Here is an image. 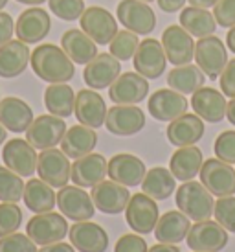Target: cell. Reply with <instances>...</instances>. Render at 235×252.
Listing matches in <instances>:
<instances>
[{
  "label": "cell",
  "instance_id": "obj_59",
  "mask_svg": "<svg viewBox=\"0 0 235 252\" xmlns=\"http://www.w3.org/2000/svg\"><path fill=\"white\" fill-rule=\"evenodd\" d=\"M142 2H146V4H151V2H154V0H142Z\"/></svg>",
  "mask_w": 235,
  "mask_h": 252
},
{
  "label": "cell",
  "instance_id": "obj_1",
  "mask_svg": "<svg viewBox=\"0 0 235 252\" xmlns=\"http://www.w3.org/2000/svg\"><path fill=\"white\" fill-rule=\"evenodd\" d=\"M29 63L35 76L46 83H68L76 76L74 61L56 44H39L31 52Z\"/></svg>",
  "mask_w": 235,
  "mask_h": 252
},
{
  "label": "cell",
  "instance_id": "obj_46",
  "mask_svg": "<svg viewBox=\"0 0 235 252\" xmlns=\"http://www.w3.org/2000/svg\"><path fill=\"white\" fill-rule=\"evenodd\" d=\"M213 17L221 28L235 26V0H219L213 6Z\"/></svg>",
  "mask_w": 235,
  "mask_h": 252
},
{
  "label": "cell",
  "instance_id": "obj_24",
  "mask_svg": "<svg viewBox=\"0 0 235 252\" xmlns=\"http://www.w3.org/2000/svg\"><path fill=\"white\" fill-rule=\"evenodd\" d=\"M107 111L109 109L105 105L103 98L96 91L83 89L76 94L74 114L81 126L92 127V129L101 127L105 124V118H107Z\"/></svg>",
  "mask_w": 235,
  "mask_h": 252
},
{
  "label": "cell",
  "instance_id": "obj_11",
  "mask_svg": "<svg viewBox=\"0 0 235 252\" xmlns=\"http://www.w3.org/2000/svg\"><path fill=\"white\" fill-rule=\"evenodd\" d=\"M118 21L132 33L147 35L156 26V15L142 0H121L118 4Z\"/></svg>",
  "mask_w": 235,
  "mask_h": 252
},
{
  "label": "cell",
  "instance_id": "obj_57",
  "mask_svg": "<svg viewBox=\"0 0 235 252\" xmlns=\"http://www.w3.org/2000/svg\"><path fill=\"white\" fill-rule=\"evenodd\" d=\"M6 138H7V129L2 124H0V146L6 142Z\"/></svg>",
  "mask_w": 235,
  "mask_h": 252
},
{
  "label": "cell",
  "instance_id": "obj_31",
  "mask_svg": "<svg viewBox=\"0 0 235 252\" xmlns=\"http://www.w3.org/2000/svg\"><path fill=\"white\" fill-rule=\"evenodd\" d=\"M204 164L202 151L197 146L178 147L169 160V169L176 181H193L201 173V168Z\"/></svg>",
  "mask_w": 235,
  "mask_h": 252
},
{
  "label": "cell",
  "instance_id": "obj_18",
  "mask_svg": "<svg viewBox=\"0 0 235 252\" xmlns=\"http://www.w3.org/2000/svg\"><path fill=\"white\" fill-rule=\"evenodd\" d=\"M146 126V114L136 105H114L107 111L105 127L116 136H132Z\"/></svg>",
  "mask_w": 235,
  "mask_h": 252
},
{
  "label": "cell",
  "instance_id": "obj_15",
  "mask_svg": "<svg viewBox=\"0 0 235 252\" xmlns=\"http://www.w3.org/2000/svg\"><path fill=\"white\" fill-rule=\"evenodd\" d=\"M132 63H134V70L146 79L160 77L162 72L166 70L167 63V56L164 52L162 41H156V39L140 41L138 50L132 57Z\"/></svg>",
  "mask_w": 235,
  "mask_h": 252
},
{
  "label": "cell",
  "instance_id": "obj_7",
  "mask_svg": "<svg viewBox=\"0 0 235 252\" xmlns=\"http://www.w3.org/2000/svg\"><path fill=\"white\" fill-rule=\"evenodd\" d=\"M187 247L193 252H219L228 245V232L217 221H197L187 232Z\"/></svg>",
  "mask_w": 235,
  "mask_h": 252
},
{
  "label": "cell",
  "instance_id": "obj_48",
  "mask_svg": "<svg viewBox=\"0 0 235 252\" xmlns=\"http://www.w3.org/2000/svg\"><path fill=\"white\" fill-rule=\"evenodd\" d=\"M221 91L224 96L235 98V59L228 61L221 76Z\"/></svg>",
  "mask_w": 235,
  "mask_h": 252
},
{
  "label": "cell",
  "instance_id": "obj_58",
  "mask_svg": "<svg viewBox=\"0 0 235 252\" xmlns=\"http://www.w3.org/2000/svg\"><path fill=\"white\" fill-rule=\"evenodd\" d=\"M6 4H7V0H0V11L6 7Z\"/></svg>",
  "mask_w": 235,
  "mask_h": 252
},
{
  "label": "cell",
  "instance_id": "obj_44",
  "mask_svg": "<svg viewBox=\"0 0 235 252\" xmlns=\"http://www.w3.org/2000/svg\"><path fill=\"white\" fill-rule=\"evenodd\" d=\"M0 252H37V245L28 238V234L13 232L0 238Z\"/></svg>",
  "mask_w": 235,
  "mask_h": 252
},
{
  "label": "cell",
  "instance_id": "obj_26",
  "mask_svg": "<svg viewBox=\"0 0 235 252\" xmlns=\"http://www.w3.org/2000/svg\"><path fill=\"white\" fill-rule=\"evenodd\" d=\"M109 177L111 181L119 182L123 186H140L144 177H146L147 169L146 164L140 160L138 157L129 153L114 155L109 160Z\"/></svg>",
  "mask_w": 235,
  "mask_h": 252
},
{
  "label": "cell",
  "instance_id": "obj_56",
  "mask_svg": "<svg viewBox=\"0 0 235 252\" xmlns=\"http://www.w3.org/2000/svg\"><path fill=\"white\" fill-rule=\"evenodd\" d=\"M21 4H28V6H39V4H44L46 0H17Z\"/></svg>",
  "mask_w": 235,
  "mask_h": 252
},
{
  "label": "cell",
  "instance_id": "obj_40",
  "mask_svg": "<svg viewBox=\"0 0 235 252\" xmlns=\"http://www.w3.org/2000/svg\"><path fill=\"white\" fill-rule=\"evenodd\" d=\"M140 46V39L136 33H132L129 30L118 32L114 39L111 41V54L118 57L119 61H129L134 57L136 50Z\"/></svg>",
  "mask_w": 235,
  "mask_h": 252
},
{
  "label": "cell",
  "instance_id": "obj_20",
  "mask_svg": "<svg viewBox=\"0 0 235 252\" xmlns=\"http://www.w3.org/2000/svg\"><path fill=\"white\" fill-rule=\"evenodd\" d=\"M119 74H121V64L118 57H114L112 54H97L85 66L83 79L90 89L101 91V89L111 87Z\"/></svg>",
  "mask_w": 235,
  "mask_h": 252
},
{
  "label": "cell",
  "instance_id": "obj_25",
  "mask_svg": "<svg viewBox=\"0 0 235 252\" xmlns=\"http://www.w3.org/2000/svg\"><path fill=\"white\" fill-rule=\"evenodd\" d=\"M191 107L197 116L206 120L209 124H219L226 116V98L221 91L211 87H201L191 94Z\"/></svg>",
  "mask_w": 235,
  "mask_h": 252
},
{
  "label": "cell",
  "instance_id": "obj_54",
  "mask_svg": "<svg viewBox=\"0 0 235 252\" xmlns=\"http://www.w3.org/2000/svg\"><path fill=\"white\" fill-rule=\"evenodd\" d=\"M226 118L230 120L232 126H235V98H232V101L226 107Z\"/></svg>",
  "mask_w": 235,
  "mask_h": 252
},
{
  "label": "cell",
  "instance_id": "obj_3",
  "mask_svg": "<svg viewBox=\"0 0 235 252\" xmlns=\"http://www.w3.org/2000/svg\"><path fill=\"white\" fill-rule=\"evenodd\" d=\"M68 223L61 214L44 212L35 214L26 224V234L35 245H52L57 241H62L68 234Z\"/></svg>",
  "mask_w": 235,
  "mask_h": 252
},
{
  "label": "cell",
  "instance_id": "obj_32",
  "mask_svg": "<svg viewBox=\"0 0 235 252\" xmlns=\"http://www.w3.org/2000/svg\"><path fill=\"white\" fill-rule=\"evenodd\" d=\"M191 228L189 217L182 212L169 210L162 217H158V223L154 226V236L160 243L176 245L187 238V232Z\"/></svg>",
  "mask_w": 235,
  "mask_h": 252
},
{
  "label": "cell",
  "instance_id": "obj_50",
  "mask_svg": "<svg viewBox=\"0 0 235 252\" xmlns=\"http://www.w3.org/2000/svg\"><path fill=\"white\" fill-rule=\"evenodd\" d=\"M156 2H158L160 9L166 13H176L186 4V0H156Z\"/></svg>",
  "mask_w": 235,
  "mask_h": 252
},
{
  "label": "cell",
  "instance_id": "obj_8",
  "mask_svg": "<svg viewBox=\"0 0 235 252\" xmlns=\"http://www.w3.org/2000/svg\"><path fill=\"white\" fill-rule=\"evenodd\" d=\"M158 204L147 193H134L125 208V219L134 232L151 234L158 223Z\"/></svg>",
  "mask_w": 235,
  "mask_h": 252
},
{
  "label": "cell",
  "instance_id": "obj_41",
  "mask_svg": "<svg viewBox=\"0 0 235 252\" xmlns=\"http://www.w3.org/2000/svg\"><path fill=\"white\" fill-rule=\"evenodd\" d=\"M22 210L17 203H2L0 204V238L9 236L21 228Z\"/></svg>",
  "mask_w": 235,
  "mask_h": 252
},
{
  "label": "cell",
  "instance_id": "obj_10",
  "mask_svg": "<svg viewBox=\"0 0 235 252\" xmlns=\"http://www.w3.org/2000/svg\"><path fill=\"white\" fill-rule=\"evenodd\" d=\"M81 30L96 42V44H111L114 35L118 33V22L111 11L105 7L90 6L79 17Z\"/></svg>",
  "mask_w": 235,
  "mask_h": 252
},
{
  "label": "cell",
  "instance_id": "obj_5",
  "mask_svg": "<svg viewBox=\"0 0 235 252\" xmlns=\"http://www.w3.org/2000/svg\"><path fill=\"white\" fill-rule=\"evenodd\" d=\"M66 133L64 120L54 114H42L31 122V126L26 129V140L35 149H52L61 144L62 136Z\"/></svg>",
  "mask_w": 235,
  "mask_h": 252
},
{
  "label": "cell",
  "instance_id": "obj_6",
  "mask_svg": "<svg viewBox=\"0 0 235 252\" xmlns=\"http://www.w3.org/2000/svg\"><path fill=\"white\" fill-rule=\"evenodd\" d=\"M37 173L39 179L50 184L52 188H62L70 181L72 164L68 157L62 153V149H44L37 157Z\"/></svg>",
  "mask_w": 235,
  "mask_h": 252
},
{
  "label": "cell",
  "instance_id": "obj_36",
  "mask_svg": "<svg viewBox=\"0 0 235 252\" xmlns=\"http://www.w3.org/2000/svg\"><path fill=\"white\" fill-rule=\"evenodd\" d=\"M180 26L186 30L187 33L201 39V37L213 35V32L217 30V21H215L213 13H209L204 7L189 6L182 9V13H180Z\"/></svg>",
  "mask_w": 235,
  "mask_h": 252
},
{
  "label": "cell",
  "instance_id": "obj_21",
  "mask_svg": "<svg viewBox=\"0 0 235 252\" xmlns=\"http://www.w3.org/2000/svg\"><path fill=\"white\" fill-rule=\"evenodd\" d=\"M107 171H109V162L105 160L103 155L88 153L81 158H76V162L72 164L70 179L74 181L76 186L94 188L96 184L105 181V177L109 175Z\"/></svg>",
  "mask_w": 235,
  "mask_h": 252
},
{
  "label": "cell",
  "instance_id": "obj_43",
  "mask_svg": "<svg viewBox=\"0 0 235 252\" xmlns=\"http://www.w3.org/2000/svg\"><path fill=\"white\" fill-rule=\"evenodd\" d=\"M213 216L222 228L235 234V197H219V201L215 203Z\"/></svg>",
  "mask_w": 235,
  "mask_h": 252
},
{
  "label": "cell",
  "instance_id": "obj_53",
  "mask_svg": "<svg viewBox=\"0 0 235 252\" xmlns=\"http://www.w3.org/2000/svg\"><path fill=\"white\" fill-rule=\"evenodd\" d=\"M217 2H219V0H189V4H191V6L204 7V9H207V7H213Z\"/></svg>",
  "mask_w": 235,
  "mask_h": 252
},
{
  "label": "cell",
  "instance_id": "obj_30",
  "mask_svg": "<svg viewBox=\"0 0 235 252\" xmlns=\"http://www.w3.org/2000/svg\"><path fill=\"white\" fill-rule=\"evenodd\" d=\"M61 48L64 50V54L76 64H88L99 54L96 42L92 41L83 30L76 28H72L62 33Z\"/></svg>",
  "mask_w": 235,
  "mask_h": 252
},
{
  "label": "cell",
  "instance_id": "obj_16",
  "mask_svg": "<svg viewBox=\"0 0 235 252\" xmlns=\"http://www.w3.org/2000/svg\"><path fill=\"white\" fill-rule=\"evenodd\" d=\"M90 197H92L94 206L99 212L109 214V216H118L127 208L131 193H129L127 186L119 184V182L101 181L92 188Z\"/></svg>",
  "mask_w": 235,
  "mask_h": 252
},
{
  "label": "cell",
  "instance_id": "obj_13",
  "mask_svg": "<svg viewBox=\"0 0 235 252\" xmlns=\"http://www.w3.org/2000/svg\"><path fill=\"white\" fill-rule=\"evenodd\" d=\"M162 46L167 56V61L175 66L189 64L195 59V41L193 35L187 33L182 26L171 24L162 33Z\"/></svg>",
  "mask_w": 235,
  "mask_h": 252
},
{
  "label": "cell",
  "instance_id": "obj_27",
  "mask_svg": "<svg viewBox=\"0 0 235 252\" xmlns=\"http://www.w3.org/2000/svg\"><path fill=\"white\" fill-rule=\"evenodd\" d=\"M167 140L176 147L195 146L204 136V122L197 114H182L167 126Z\"/></svg>",
  "mask_w": 235,
  "mask_h": 252
},
{
  "label": "cell",
  "instance_id": "obj_47",
  "mask_svg": "<svg viewBox=\"0 0 235 252\" xmlns=\"http://www.w3.org/2000/svg\"><path fill=\"white\" fill-rule=\"evenodd\" d=\"M114 252H147V243L136 234H125L118 239Z\"/></svg>",
  "mask_w": 235,
  "mask_h": 252
},
{
  "label": "cell",
  "instance_id": "obj_12",
  "mask_svg": "<svg viewBox=\"0 0 235 252\" xmlns=\"http://www.w3.org/2000/svg\"><path fill=\"white\" fill-rule=\"evenodd\" d=\"M149 94V81L138 72H125L109 87V98L116 105H136Z\"/></svg>",
  "mask_w": 235,
  "mask_h": 252
},
{
  "label": "cell",
  "instance_id": "obj_23",
  "mask_svg": "<svg viewBox=\"0 0 235 252\" xmlns=\"http://www.w3.org/2000/svg\"><path fill=\"white\" fill-rule=\"evenodd\" d=\"M70 243L79 252H105L109 247V234L97 223L77 221L68 228Z\"/></svg>",
  "mask_w": 235,
  "mask_h": 252
},
{
  "label": "cell",
  "instance_id": "obj_38",
  "mask_svg": "<svg viewBox=\"0 0 235 252\" xmlns=\"http://www.w3.org/2000/svg\"><path fill=\"white\" fill-rule=\"evenodd\" d=\"M142 189L144 193L152 197L154 201H164L167 197H171V193L176 188V179L173 177L171 169L166 168H152L149 169L142 181Z\"/></svg>",
  "mask_w": 235,
  "mask_h": 252
},
{
  "label": "cell",
  "instance_id": "obj_4",
  "mask_svg": "<svg viewBox=\"0 0 235 252\" xmlns=\"http://www.w3.org/2000/svg\"><path fill=\"white\" fill-rule=\"evenodd\" d=\"M195 61L209 79H217L228 63L224 42L215 35L201 37L195 44Z\"/></svg>",
  "mask_w": 235,
  "mask_h": 252
},
{
  "label": "cell",
  "instance_id": "obj_45",
  "mask_svg": "<svg viewBox=\"0 0 235 252\" xmlns=\"http://www.w3.org/2000/svg\"><path fill=\"white\" fill-rule=\"evenodd\" d=\"M215 157L222 162L235 164V131H224L217 136L213 146Z\"/></svg>",
  "mask_w": 235,
  "mask_h": 252
},
{
  "label": "cell",
  "instance_id": "obj_52",
  "mask_svg": "<svg viewBox=\"0 0 235 252\" xmlns=\"http://www.w3.org/2000/svg\"><path fill=\"white\" fill-rule=\"evenodd\" d=\"M147 252H180V249L176 245H169V243H158V245L147 249Z\"/></svg>",
  "mask_w": 235,
  "mask_h": 252
},
{
  "label": "cell",
  "instance_id": "obj_42",
  "mask_svg": "<svg viewBox=\"0 0 235 252\" xmlns=\"http://www.w3.org/2000/svg\"><path fill=\"white\" fill-rule=\"evenodd\" d=\"M48 6L56 17L68 22L77 21L87 9L83 0H48Z\"/></svg>",
  "mask_w": 235,
  "mask_h": 252
},
{
  "label": "cell",
  "instance_id": "obj_19",
  "mask_svg": "<svg viewBox=\"0 0 235 252\" xmlns=\"http://www.w3.org/2000/svg\"><path fill=\"white\" fill-rule=\"evenodd\" d=\"M50 30H52L50 15L41 7H29L26 11H22L15 24V33L19 37V41L26 44H37L44 41Z\"/></svg>",
  "mask_w": 235,
  "mask_h": 252
},
{
  "label": "cell",
  "instance_id": "obj_35",
  "mask_svg": "<svg viewBox=\"0 0 235 252\" xmlns=\"http://www.w3.org/2000/svg\"><path fill=\"white\" fill-rule=\"evenodd\" d=\"M44 105L50 114L59 118H68L74 114L76 94L66 83H50L44 91Z\"/></svg>",
  "mask_w": 235,
  "mask_h": 252
},
{
  "label": "cell",
  "instance_id": "obj_34",
  "mask_svg": "<svg viewBox=\"0 0 235 252\" xmlns=\"http://www.w3.org/2000/svg\"><path fill=\"white\" fill-rule=\"evenodd\" d=\"M24 204L26 208L31 210L33 214H44V212H52L54 206L57 204V195L54 188L46 184L41 179H29L24 184Z\"/></svg>",
  "mask_w": 235,
  "mask_h": 252
},
{
  "label": "cell",
  "instance_id": "obj_51",
  "mask_svg": "<svg viewBox=\"0 0 235 252\" xmlns=\"http://www.w3.org/2000/svg\"><path fill=\"white\" fill-rule=\"evenodd\" d=\"M39 252H76V249H74V245H70V243L57 241V243H52V245H44Z\"/></svg>",
  "mask_w": 235,
  "mask_h": 252
},
{
  "label": "cell",
  "instance_id": "obj_39",
  "mask_svg": "<svg viewBox=\"0 0 235 252\" xmlns=\"http://www.w3.org/2000/svg\"><path fill=\"white\" fill-rule=\"evenodd\" d=\"M24 195L22 177L17 175L6 166H0V201L2 203H19Z\"/></svg>",
  "mask_w": 235,
  "mask_h": 252
},
{
  "label": "cell",
  "instance_id": "obj_17",
  "mask_svg": "<svg viewBox=\"0 0 235 252\" xmlns=\"http://www.w3.org/2000/svg\"><path fill=\"white\" fill-rule=\"evenodd\" d=\"M37 151L28 140L13 138L7 140V144L2 149V160L6 168L15 171L21 177H31L37 171Z\"/></svg>",
  "mask_w": 235,
  "mask_h": 252
},
{
  "label": "cell",
  "instance_id": "obj_2",
  "mask_svg": "<svg viewBox=\"0 0 235 252\" xmlns=\"http://www.w3.org/2000/svg\"><path fill=\"white\" fill-rule=\"evenodd\" d=\"M176 206L193 221H206L213 216L215 201L202 182L186 181L176 189Z\"/></svg>",
  "mask_w": 235,
  "mask_h": 252
},
{
  "label": "cell",
  "instance_id": "obj_28",
  "mask_svg": "<svg viewBox=\"0 0 235 252\" xmlns=\"http://www.w3.org/2000/svg\"><path fill=\"white\" fill-rule=\"evenodd\" d=\"M33 122L31 107L21 98L7 96L0 99V124L11 133H26Z\"/></svg>",
  "mask_w": 235,
  "mask_h": 252
},
{
  "label": "cell",
  "instance_id": "obj_22",
  "mask_svg": "<svg viewBox=\"0 0 235 252\" xmlns=\"http://www.w3.org/2000/svg\"><path fill=\"white\" fill-rule=\"evenodd\" d=\"M187 99L184 94L173 91V89H160L149 98V114L158 122H173L187 111Z\"/></svg>",
  "mask_w": 235,
  "mask_h": 252
},
{
  "label": "cell",
  "instance_id": "obj_55",
  "mask_svg": "<svg viewBox=\"0 0 235 252\" xmlns=\"http://www.w3.org/2000/svg\"><path fill=\"white\" fill-rule=\"evenodd\" d=\"M226 44H228V48L235 54V26L230 28L228 35H226Z\"/></svg>",
  "mask_w": 235,
  "mask_h": 252
},
{
  "label": "cell",
  "instance_id": "obj_29",
  "mask_svg": "<svg viewBox=\"0 0 235 252\" xmlns=\"http://www.w3.org/2000/svg\"><path fill=\"white\" fill-rule=\"evenodd\" d=\"M28 44L22 41H7L0 46V77H17L26 70L29 63Z\"/></svg>",
  "mask_w": 235,
  "mask_h": 252
},
{
  "label": "cell",
  "instance_id": "obj_37",
  "mask_svg": "<svg viewBox=\"0 0 235 252\" xmlns=\"http://www.w3.org/2000/svg\"><path fill=\"white\" fill-rule=\"evenodd\" d=\"M204 81H206V74L197 64L191 63L175 66L173 70L167 74V85L180 94H193L201 87H204Z\"/></svg>",
  "mask_w": 235,
  "mask_h": 252
},
{
  "label": "cell",
  "instance_id": "obj_9",
  "mask_svg": "<svg viewBox=\"0 0 235 252\" xmlns=\"http://www.w3.org/2000/svg\"><path fill=\"white\" fill-rule=\"evenodd\" d=\"M201 182L211 195H235V169L221 158H207L201 168Z\"/></svg>",
  "mask_w": 235,
  "mask_h": 252
},
{
  "label": "cell",
  "instance_id": "obj_14",
  "mask_svg": "<svg viewBox=\"0 0 235 252\" xmlns=\"http://www.w3.org/2000/svg\"><path fill=\"white\" fill-rule=\"evenodd\" d=\"M57 206L64 217L72 221H90L96 206L92 197L81 186H62L57 193Z\"/></svg>",
  "mask_w": 235,
  "mask_h": 252
},
{
  "label": "cell",
  "instance_id": "obj_33",
  "mask_svg": "<svg viewBox=\"0 0 235 252\" xmlns=\"http://www.w3.org/2000/svg\"><path fill=\"white\" fill-rule=\"evenodd\" d=\"M96 144V131L92 127L79 124V126H72L70 129H66V133L61 140V149L68 158H81L85 155L92 153Z\"/></svg>",
  "mask_w": 235,
  "mask_h": 252
},
{
  "label": "cell",
  "instance_id": "obj_49",
  "mask_svg": "<svg viewBox=\"0 0 235 252\" xmlns=\"http://www.w3.org/2000/svg\"><path fill=\"white\" fill-rule=\"evenodd\" d=\"M15 33V24L11 15L6 11H0V46L6 44L7 41H11V37Z\"/></svg>",
  "mask_w": 235,
  "mask_h": 252
}]
</instances>
